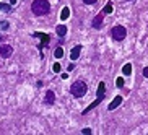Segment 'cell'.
I'll list each match as a JSON object with an SVG mask.
<instances>
[{"label": "cell", "instance_id": "cell-7", "mask_svg": "<svg viewBox=\"0 0 148 135\" xmlns=\"http://www.w3.org/2000/svg\"><path fill=\"white\" fill-rule=\"evenodd\" d=\"M122 104V96H116L112 101H111V104L108 106V111H114V109L117 108V106Z\"/></svg>", "mask_w": 148, "mask_h": 135}, {"label": "cell", "instance_id": "cell-14", "mask_svg": "<svg viewBox=\"0 0 148 135\" xmlns=\"http://www.w3.org/2000/svg\"><path fill=\"white\" fill-rule=\"evenodd\" d=\"M0 10H2V12H5V13H8L10 10H12V7H10L8 3H0Z\"/></svg>", "mask_w": 148, "mask_h": 135}, {"label": "cell", "instance_id": "cell-8", "mask_svg": "<svg viewBox=\"0 0 148 135\" xmlns=\"http://www.w3.org/2000/svg\"><path fill=\"white\" fill-rule=\"evenodd\" d=\"M44 103H46V104H54V103H56V95H54V91H51V90H49L47 93H46V98H44Z\"/></svg>", "mask_w": 148, "mask_h": 135}, {"label": "cell", "instance_id": "cell-12", "mask_svg": "<svg viewBox=\"0 0 148 135\" xmlns=\"http://www.w3.org/2000/svg\"><path fill=\"white\" fill-rule=\"evenodd\" d=\"M122 73L124 75H130L132 73V65L130 64H125V65L122 67Z\"/></svg>", "mask_w": 148, "mask_h": 135}, {"label": "cell", "instance_id": "cell-6", "mask_svg": "<svg viewBox=\"0 0 148 135\" xmlns=\"http://www.w3.org/2000/svg\"><path fill=\"white\" fill-rule=\"evenodd\" d=\"M12 54H13V47H12L10 44H3V46H0V56L3 57V59L10 57Z\"/></svg>", "mask_w": 148, "mask_h": 135}, {"label": "cell", "instance_id": "cell-19", "mask_svg": "<svg viewBox=\"0 0 148 135\" xmlns=\"http://www.w3.org/2000/svg\"><path fill=\"white\" fill-rule=\"evenodd\" d=\"M0 28H2V29H7V28H8V23H7V21H2V23H0Z\"/></svg>", "mask_w": 148, "mask_h": 135}, {"label": "cell", "instance_id": "cell-4", "mask_svg": "<svg viewBox=\"0 0 148 135\" xmlns=\"http://www.w3.org/2000/svg\"><path fill=\"white\" fill-rule=\"evenodd\" d=\"M111 34H112V38L116 41H124L127 36V29L124 26H121V25H117V26H114L111 29Z\"/></svg>", "mask_w": 148, "mask_h": 135}, {"label": "cell", "instance_id": "cell-11", "mask_svg": "<svg viewBox=\"0 0 148 135\" xmlns=\"http://www.w3.org/2000/svg\"><path fill=\"white\" fill-rule=\"evenodd\" d=\"M69 16H70V8H69V7L62 8V12H60V20H64V21H65Z\"/></svg>", "mask_w": 148, "mask_h": 135}, {"label": "cell", "instance_id": "cell-9", "mask_svg": "<svg viewBox=\"0 0 148 135\" xmlns=\"http://www.w3.org/2000/svg\"><path fill=\"white\" fill-rule=\"evenodd\" d=\"M80 51H82V46H80V44L75 46V47L70 51V59H72V60H77V59L80 57Z\"/></svg>", "mask_w": 148, "mask_h": 135}, {"label": "cell", "instance_id": "cell-20", "mask_svg": "<svg viewBox=\"0 0 148 135\" xmlns=\"http://www.w3.org/2000/svg\"><path fill=\"white\" fill-rule=\"evenodd\" d=\"M143 77H145V78H148V67H145V69H143Z\"/></svg>", "mask_w": 148, "mask_h": 135}, {"label": "cell", "instance_id": "cell-13", "mask_svg": "<svg viewBox=\"0 0 148 135\" xmlns=\"http://www.w3.org/2000/svg\"><path fill=\"white\" fill-rule=\"evenodd\" d=\"M103 13H104V15H109V13H112V2H109V3L106 5V8L103 10Z\"/></svg>", "mask_w": 148, "mask_h": 135}, {"label": "cell", "instance_id": "cell-10", "mask_svg": "<svg viewBox=\"0 0 148 135\" xmlns=\"http://www.w3.org/2000/svg\"><path fill=\"white\" fill-rule=\"evenodd\" d=\"M56 31H57V34L60 36V38H64V36L67 34V26H64V25H59V26L56 28Z\"/></svg>", "mask_w": 148, "mask_h": 135}, {"label": "cell", "instance_id": "cell-18", "mask_svg": "<svg viewBox=\"0 0 148 135\" xmlns=\"http://www.w3.org/2000/svg\"><path fill=\"white\" fill-rule=\"evenodd\" d=\"M98 0H83V3H86V5H95Z\"/></svg>", "mask_w": 148, "mask_h": 135}, {"label": "cell", "instance_id": "cell-5", "mask_svg": "<svg viewBox=\"0 0 148 135\" xmlns=\"http://www.w3.org/2000/svg\"><path fill=\"white\" fill-rule=\"evenodd\" d=\"M103 21H104V13L96 15L91 21V26L95 28V29H101V28H103Z\"/></svg>", "mask_w": 148, "mask_h": 135}, {"label": "cell", "instance_id": "cell-22", "mask_svg": "<svg viewBox=\"0 0 148 135\" xmlns=\"http://www.w3.org/2000/svg\"><path fill=\"white\" fill-rule=\"evenodd\" d=\"M10 3H12V5H15V3H16V0H10Z\"/></svg>", "mask_w": 148, "mask_h": 135}, {"label": "cell", "instance_id": "cell-16", "mask_svg": "<svg viewBox=\"0 0 148 135\" xmlns=\"http://www.w3.org/2000/svg\"><path fill=\"white\" fill-rule=\"evenodd\" d=\"M116 86H117V88H124V80L117 78V80H116Z\"/></svg>", "mask_w": 148, "mask_h": 135}, {"label": "cell", "instance_id": "cell-3", "mask_svg": "<svg viewBox=\"0 0 148 135\" xmlns=\"http://www.w3.org/2000/svg\"><path fill=\"white\" fill-rule=\"evenodd\" d=\"M88 88H86V83L82 82V80H77V82L72 83V86H70V93L75 96V98H83V96L86 95Z\"/></svg>", "mask_w": 148, "mask_h": 135}, {"label": "cell", "instance_id": "cell-15", "mask_svg": "<svg viewBox=\"0 0 148 135\" xmlns=\"http://www.w3.org/2000/svg\"><path fill=\"white\" fill-rule=\"evenodd\" d=\"M54 56H56L57 59H60V57L64 56V49H62V47H57L56 51H54Z\"/></svg>", "mask_w": 148, "mask_h": 135}, {"label": "cell", "instance_id": "cell-21", "mask_svg": "<svg viewBox=\"0 0 148 135\" xmlns=\"http://www.w3.org/2000/svg\"><path fill=\"white\" fill-rule=\"evenodd\" d=\"M83 134H91V129H83Z\"/></svg>", "mask_w": 148, "mask_h": 135}, {"label": "cell", "instance_id": "cell-2", "mask_svg": "<svg viewBox=\"0 0 148 135\" xmlns=\"http://www.w3.org/2000/svg\"><path fill=\"white\" fill-rule=\"evenodd\" d=\"M104 93H106V83H104V82H101V83H99V86H98V93H96L95 103H91V104H90L86 109H85V111H83V116H85V114H88L90 111H93L96 106H99V104H101V101L104 99Z\"/></svg>", "mask_w": 148, "mask_h": 135}, {"label": "cell", "instance_id": "cell-17", "mask_svg": "<svg viewBox=\"0 0 148 135\" xmlns=\"http://www.w3.org/2000/svg\"><path fill=\"white\" fill-rule=\"evenodd\" d=\"M54 72H56V73H59V72H60V64H54Z\"/></svg>", "mask_w": 148, "mask_h": 135}, {"label": "cell", "instance_id": "cell-1", "mask_svg": "<svg viewBox=\"0 0 148 135\" xmlns=\"http://www.w3.org/2000/svg\"><path fill=\"white\" fill-rule=\"evenodd\" d=\"M31 10H33L34 15L42 16V15H47L51 12V5H49L47 0H34L33 5H31Z\"/></svg>", "mask_w": 148, "mask_h": 135}]
</instances>
